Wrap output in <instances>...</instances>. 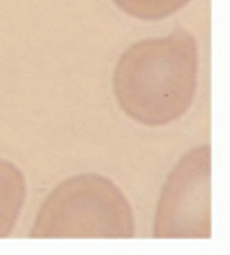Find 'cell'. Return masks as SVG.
Returning a JSON list of instances; mask_svg holds the SVG:
<instances>
[{"mask_svg": "<svg viewBox=\"0 0 230 255\" xmlns=\"http://www.w3.org/2000/svg\"><path fill=\"white\" fill-rule=\"evenodd\" d=\"M198 88V44L177 28L168 37L145 39L122 53L113 92L131 120L148 127L171 125L194 104Z\"/></svg>", "mask_w": 230, "mask_h": 255, "instance_id": "obj_1", "label": "cell"}, {"mask_svg": "<svg viewBox=\"0 0 230 255\" xmlns=\"http://www.w3.org/2000/svg\"><path fill=\"white\" fill-rule=\"evenodd\" d=\"M136 223L129 200L101 175H78L58 186L37 214L32 239H129Z\"/></svg>", "mask_w": 230, "mask_h": 255, "instance_id": "obj_2", "label": "cell"}, {"mask_svg": "<svg viewBox=\"0 0 230 255\" xmlns=\"http://www.w3.org/2000/svg\"><path fill=\"white\" fill-rule=\"evenodd\" d=\"M210 147L184 154L171 172L154 216L157 239L210 237Z\"/></svg>", "mask_w": 230, "mask_h": 255, "instance_id": "obj_3", "label": "cell"}, {"mask_svg": "<svg viewBox=\"0 0 230 255\" xmlns=\"http://www.w3.org/2000/svg\"><path fill=\"white\" fill-rule=\"evenodd\" d=\"M25 202V177L14 163L0 159V237L14 230Z\"/></svg>", "mask_w": 230, "mask_h": 255, "instance_id": "obj_4", "label": "cell"}, {"mask_svg": "<svg viewBox=\"0 0 230 255\" xmlns=\"http://www.w3.org/2000/svg\"><path fill=\"white\" fill-rule=\"evenodd\" d=\"M189 0H115V5L129 16L141 21H161V18L182 9Z\"/></svg>", "mask_w": 230, "mask_h": 255, "instance_id": "obj_5", "label": "cell"}]
</instances>
